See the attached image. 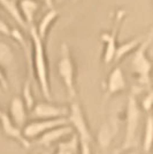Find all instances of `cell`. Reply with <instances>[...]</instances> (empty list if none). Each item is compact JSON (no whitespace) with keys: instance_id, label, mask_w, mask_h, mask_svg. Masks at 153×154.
<instances>
[{"instance_id":"6da1fadb","label":"cell","mask_w":153,"mask_h":154,"mask_svg":"<svg viewBox=\"0 0 153 154\" xmlns=\"http://www.w3.org/2000/svg\"><path fill=\"white\" fill-rule=\"evenodd\" d=\"M29 35L32 44V63L35 69L36 81L40 88L42 94L46 99V101L51 100V84H50V72H48V61L46 55L45 42L39 38L36 32L35 26L29 28Z\"/></svg>"},{"instance_id":"7a4b0ae2","label":"cell","mask_w":153,"mask_h":154,"mask_svg":"<svg viewBox=\"0 0 153 154\" xmlns=\"http://www.w3.org/2000/svg\"><path fill=\"white\" fill-rule=\"evenodd\" d=\"M152 30L147 31L146 38L143 40L134 52H133V58L130 61V68L136 76V81L140 88L148 86L151 83V69H152V61L148 55V48L152 45Z\"/></svg>"},{"instance_id":"3957f363","label":"cell","mask_w":153,"mask_h":154,"mask_svg":"<svg viewBox=\"0 0 153 154\" xmlns=\"http://www.w3.org/2000/svg\"><path fill=\"white\" fill-rule=\"evenodd\" d=\"M57 69L58 75L64 83L69 99H71V101L76 100V64L71 55L70 47L67 43H64L60 47V57L58 60Z\"/></svg>"},{"instance_id":"277c9868","label":"cell","mask_w":153,"mask_h":154,"mask_svg":"<svg viewBox=\"0 0 153 154\" xmlns=\"http://www.w3.org/2000/svg\"><path fill=\"white\" fill-rule=\"evenodd\" d=\"M138 103H139L135 94L129 96L127 107H126V135L117 152L123 153V152L131 149L135 146L137 134H138V128H139L140 114H142Z\"/></svg>"},{"instance_id":"5b68a950","label":"cell","mask_w":153,"mask_h":154,"mask_svg":"<svg viewBox=\"0 0 153 154\" xmlns=\"http://www.w3.org/2000/svg\"><path fill=\"white\" fill-rule=\"evenodd\" d=\"M126 17V12L123 9H116L114 13V20L111 30L107 32H102L100 38L104 44V51H102V62L105 66H108L114 60V54L116 46H117V36L123 23V20Z\"/></svg>"},{"instance_id":"8992f818","label":"cell","mask_w":153,"mask_h":154,"mask_svg":"<svg viewBox=\"0 0 153 154\" xmlns=\"http://www.w3.org/2000/svg\"><path fill=\"white\" fill-rule=\"evenodd\" d=\"M67 121L70 127L74 129V132L78 137V140L92 143V135L89 129L84 110L77 100H73L68 107Z\"/></svg>"},{"instance_id":"52a82bcc","label":"cell","mask_w":153,"mask_h":154,"mask_svg":"<svg viewBox=\"0 0 153 154\" xmlns=\"http://www.w3.org/2000/svg\"><path fill=\"white\" fill-rule=\"evenodd\" d=\"M68 121L66 117L62 119H51V120H33L31 122H27L22 129L24 138L30 141L31 139H37L38 137L44 135L45 132L52 129L67 125Z\"/></svg>"},{"instance_id":"ba28073f","label":"cell","mask_w":153,"mask_h":154,"mask_svg":"<svg viewBox=\"0 0 153 154\" xmlns=\"http://www.w3.org/2000/svg\"><path fill=\"white\" fill-rule=\"evenodd\" d=\"M30 115L33 120H51L62 119L68 116V107L55 105L50 101H38L30 110Z\"/></svg>"},{"instance_id":"9c48e42d","label":"cell","mask_w":153,"mask_h":154,"mask_svg":"<svg viewBox=\"0 0 153 154\" xmlns=\"http://www.w3.org/2000/svg\"><path fill=\"white\" fill-rule=\"evenodd\" d=\"M127 88V82L124 72L119 66H115L112 70L109 71L108 76L106 78L105 83V96L112 97L115 94H119L126 90Z\"/></svg>"},{"instance_id":"30bf717a","label":"cell","mask_w":153,"mask_h":154,"mask_svg":"<svg viewBox=\"0 0 153 154\" xmlns=\"http://www.w3.org/2000/svg\"><path fill=\"white\" fill-rule=\"evenodd\" d=\"M0 127H1V130H2V134L15 140L16 143H19L22 147L24 148H29L31 146L30 141L28 140L27 138H24L23 136V132H22V129H20L19 127H16L9 119L8 114L4 113L2 116L0 117Z\"/></svg>"},{"instance_id":"8fae6325","label":"cell","mask_w":153,"mask_h":154,"mask_svg":"<svg viewBox=\"0 0 153 154\" xmlns=\"http://www.w3.org/2000/svg\"><path fill=\"white\" fill-rule=\"evenodd\" d=\"M73 134H75L74 129L71 128L69 124H67V125L58 127V128H54L50 131H47V132H45L44 135H42L37 139H35V141L39 146L48 147V146H51L55 143H59L64 138L70 137Z\"/></svg>"},{"instance_id":"7c38bea8","label":"cell","mask_w":153,"mask_h":154,"mask_svg":"<svg viewBox=\"0 0 153 154\" xmlns=\"http://www.w3.org/2000/svg\"><path fill=\"white\" fill-rule=\"evenodd\" d=\"M8 116L11 119V121L19 127L20 129H23V127L27 124L28 120V109L26 105L23 103L22 98L20 96L13 97L11 103H9V113Z\"/></svg>"},{"instance_id":"4fadbf2b","label":"cell","mask_w":153,"mask_h":154,"mask_svg":"<svg viewBox=\"0 0 153 154\" xmlns=\"http://www.w3.org/2000/svg\"><path fill=\"white\" fill-rule=\"evenodd\" d=\"M119 132V122L115 119H111L100 125L98 130V144L101 148H107L114 140L115 136Z\"/></svg>"},{"instance_id":"5bb4252c","label":"cell","mask_w":153,"mask_h":154,"mask_svg":"<svg viewBox=\"0 0 153 154\" xmlns=\"http://www.w3.org/2000/svg\"><path fill=\"white\" fill-rule=\"evenodd\" d=\"M17 7L23 22L27 26L30 28L33 23L36 14L38 13L39 8L42 7V0H19Z\"/></svg>"},{"instance_id":"9a60e30c","label":"cell","mask_w":153,"mask_h":154,"mask_svg":"<svg viewBox=\"0 0 153 154\" xmlns=\"http://www.w3.org/2000/svg\"><path fill=\"white\" fill-rule=\"evenodd\" d=\"M147 32L146 33H142V35H138L134 38L129 39L124 43H121V44H117L116 46V50H115V54H114V60L113 62L117 63L120 62L122 59L124 58L128 54H133V52L138 47V46L143 43V40L146 38Z\"/></svg>"},{"instance_id":"2e32d148","label":"cell","mask_w":153,"mask_h":154,"mask_svg":"<svg viewBox=\"0 0 153 154\" xmlns=\"http://www.w3.org/2000/svg\"><path fill=\"white\" fill-rule=\"evenodd\" d=\"M58 17H59V12L54 8H51L48 12H46L43 15V17L39 20L37 26H35L39 38L43 39L44 42L46 40L47 36H48V32H50V29L54 24V22L58 20Z\"/></svg>"},{"instance_id":"e0dca14e","label":"cell","mask_w":153,"mask_h":154,"mask_svg":"<svg viewBox=\"0 0 153 154\" xmlns=\"http://www.w3.org/2000/svg\"><path fill=\"white\" fill-rule=\"evenodd\" d=\"M80 151V141L76 134L67 138V140L58 143V148L54 154H78Z\"/></svg>"},{"instance_id":"ac0fdd59","label":"cell","mask_w":153,"mask_h":154,"mask_svg":"<svg viewBox=\"0 0 153 154\" xmlns=\"http://www.w3.org/2000/svg\"><path fill=\"white\" fill-rule=\"evenodd\" d=\"M0 6L2 7L7 13L9 14L15 22L22 28H27L26 23L23 22V20L21 17V14L19 12V7H17V1L15 0H0Z\"/></svg>"},{"instance_id":"d6986e66","label":"cell","mask_w":153,"mask_h":154,"mask_svg":"<svg viewBox=\"0 0 153 154\" xmlns=\"http://www.w3.org/2000/svg\"><path fill=\"white\" fill-rule=\"evenodd\" d=\"M152 127H153L152 115L151 114H147L145 125H144V131H143V141H142L143 151L146 154L151 153V148H152Z\"/></svg>"},{"instance_id":"ffe728a7","label":"cell","mask_w":153,"mask_h":154,"mask_svg":"<svg viewBox=\"0 0 153 154\" xmlns=\"http://www.w3.org/2000/svg\"><path fill=\"white\" fill-rule=\"evenodd\" d=\"M14 62V52L5 42H0V67L5 70Z\"/></svg>"},{"instance_id":"44dd1931","label":"cell","mask_w":153,"mask_h":154,"mask_svg":"<svg viewBox=\"0 0 153 154\" xmlns=\"http://www.w3.org/2000/svg\"><path fill=\"white\" fill-rule=\"evenodd\" d=\"M22 100L26 105L28 112H30L32 109V107L35 106V97H33V90H32V85L30 81H27L24 85H23V89H22Z\"/></svg>"},{"instance_id":"7402d4cb","label":"cell","mask_w":153,"mask_h":154,"mask_svg":"<svg viewBox=\"0 0 153 154\" xmlns=\"http://www.w3.org/2000/svg\"><path fill=\"white\" fill-rule=\"evenodd\" d=\"M152 100H153V93L152 91H151V89H150L148 92L144 96V98L142 99L140 103H138L140 110H143V112H145L147 114H150L151 107H152Z\"/></svg>"},{"instance_id":"603a6c76","label":"cell","mask_w":153,"mask_h":154,"mask_svg":"<svg viewBox=\"0 0 153 154\" xmlns=\"http://www.w3.org/2000/svg\"><path fill=\"white\" fill-rule=\"evenodd\" d=\"M11 38H13L17 44H20L21 46H26V42H24V36H23V33L21 30L19 29H15V28H12V30H11V36H9Z\"/></svg>"},{"instance_id":"cb8c5ba5","label":"cell","mask_w":153,"mask_h":154,"mask_svg":"<svg viewBox=\"0 0 153 154\" xmlns=\"http://www.w3.org/2000/svg\"><path fill=\"white\" fill-rule=\"evenodd\" d=\"M11 30H12V28L8 26V23H6L5 20L0 17V35H2L5 37H9L11 36Z\"/></svg>"},{"instance_id":"d4e9b609","label":"cell","mask_w":153,"mask_h":154,"mask_svg":"<svg viewBox=\"0 0 153 154\" xmlns=\"http://www.w3.org/2000/svg\"><path fill=\"white\" fill-rule=\"evenodd\" d=\"M0 88L4 91H8V79L5 70L0 67Z\"/></svg>"},{"instance_id":"484cf974","label":"cell","mask_w":153,"mask_h":154,"mask_svg":"<svg viewBox=\"0 0 153 154\" xmlns=\"http://www.w3.org/2000/svg\"><path fill=\"white\" fill-rule=\"evenodd\" d=\"M121 154H139L138 153V151H136V149H133V151H127V152H123V153Z\"/></svg>"},{"instance_id":"4316f807","label":"cell","mask_w":153,"mask_h":154,"mask_svg":"<svg viewBox=\"0 0 153 154\" xmlns=\"http://www.w3.org/2000/svg\"><path fill=\"white\" fill-rule=\"evenodd\" d=\"M4 113H5V112H4V110H2V109L0 108V117H1V116H2V114H4Z\"/></svg>"},{"instance_id":"83f0119b","label":"cell","mask_w":153,"mask_h":154,"mask_svg":"<svg viewBox=\"0 0 153 154\" xmlns=\"http://www.w3.org/2000/svg\"><path fill=\"white\" fill-rule=\"evenodd\" d=\"M0 13H1V8H0Z\"/></svg>"},{"instance_id":"f1b7e54d","label":"cell","mask_w":153,"mask_h":154,"mask_svg":"<svg viewBox=\"0 0 153 154\" xmlns=\"http://www.w3.org/2000/svg\"><path fill=\"white\" fill-rule=\"evenodd\" d=\"M15 1H19V0H15Z\"/></svg>"}]
</instances>
